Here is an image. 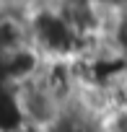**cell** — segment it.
Instances as JSON below:
<instances>
[{
  "instance_id": "1",
  "label": "cell",
  "mask_w": 127,
  "mask_h": 132,
  "mask_svg": "<svg viewBox=\"0 0 127 132\" xmlns=\"http://www.w3.org/2000/svg\"><path fill=\"white\" fill-rule=\"evenodd\" d=\"M29 42L44 60H73L81 54L83 36L75 34L54 5H39L29 16Z\"/></svg>"
},
{
  "instance_id": "2",
  "label": "cell",
  "mask_w": 127,
  "mask_h": 132,
  "mask_svg": "<svg viewBox=\"0 0 127 132\" xmlns=\"http://www.w3.org/2000/svg\"><path fill=\"white\" fill-rule=\"evenodd\" d=\"M16 93H18V104H21V111H23V119L29 124H36V127H44V129H52L62 111H65V106H62L57 101V96L36 78L26 80V83H18L13 86Z\"/></svg>"
},
{
  "instance_id": "3",
  "label": "cell",
  "mask_w": 127,
  "mask_h": 132,
  "mask_svg": "<svg viewBox=\"0 0 127 132\" xmlns=\"http://www.w3.org/2000/svg\"><path fill=\"white\" fill-rule=\"evenodd\" d=\"M23 111L13 86H0V132H13L23 124Z\"/></svg>"
},
{
  "instance_id": "4",
  "label": "cell",
  "mask_w": 127,
  "mask_h": 132,
  "mask_svg": "<svg viewBox=\"0 0 127 132\" xmlns=\"http://www.w3.org/2000/svg\"><path fill=\"white\" fill-rule=\"evenodd\" d=\"M13 132H49V129H44V127H36V124H29V122H23L18 129H13Z\"/></svg>"
}]
</instances>
